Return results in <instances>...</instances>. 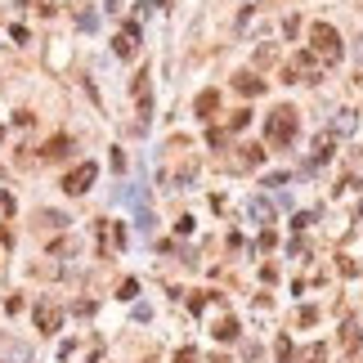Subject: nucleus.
Here are the masks:
<instances>
[{
    "instance_id": "nucleus-7",
    "label": "nucleus",
    "mask_w": 363,
    "mask_h": 363,
    "mask_svg": "<svg viewBox=\"0 0 363 363\" xmlns=\"http://www.w3.org/2000/svg\"><path fill=\"white\" fill-rule=\"evenodd\" d=\"M112 50H117V59H135V54H139V27H135V23L121 27L117 41H112Z\"/></svg>"
},
{
    "instance_id": "nucleus-4",
    "label": "nucleus",
    "mask_w": 363,
    "mask_h": 363,
    "mask_svg": "<svg viewBox=\"0 0 363 363\" xmlns=\"http://www.w3.org/2000/svg\"><path fill=\"white\" fill-rule=\"evenodd\" d=\"M94 175H99V166L94 161H81V166H72L68 175H63V193H72V197H81V193H90V184H94Z\"/></svg>"
},
{
    "instance_id": "nucleus-2",
    "label": "nucleus",
    "mask_w": 363,
    "mask_h": 363,
    "mask_svg": "<svg viewBox=\"0 0 363 363\" xmlns=\"http://www.w3.org/2000/svg\"><path fill=\"white\" fill-rule=\"evenodd\" d=\"M265 139L274 148H287L296 139V108H274V117L265 121Z\"/></svg>"
},
{
    "instance_id": "nucleus-1",
    "label": "nucleus",
    "mask_w": 363,
    "mask_h": 363,
    "mask_svg": "<svg viewBox=\"0 0 363 363\" xmlns=\"http://www.w3.org/2000/svg\"><path fill=\"white\" fill-rule=\"evenodd\" d=\"M310 54L319 63H341V32L332 23H310Z\"/></svg>"
},
{
    "instance_id": "nucleus-11",
    "label": "nucleus",
    "mask_w": 363,
    "mask_h": 363,
    "mask_svg": "<svg viewBox=\"0 0 363 363\" xmlns=\"http://www.w3.org/2000/svg\"><path fill=\"white\" fill-rule=\"evenodd\" d=\"M215 103H220V94H215V90L197 94V117H211V112H215Z\"/></svg>"
},
{
    "instance_id": "nucleus-10",
    "label": "nucleus",
    "mask_w": 363,
    "mask_h": 363,
    "mask_svg": "<svg viewBox=\"0 0 363 363\" xmlns=\"http://www.w3.org/2000/svg\"><path fill=\"white\" fill-rule=\"evenodd\" d=\"M233 85H238L242 94H265V81H260L256 72H238V76H233Z\"/></svg>"
},
{
    "instance_id": "nucleus-17",
    "label": "nucleus",
    "mask_w": 363,
    "mask_h": 363,
    "mask_svg": "<svg viewBox=\"0 0 363 363\" xmlns=\"http://www.w3.org/2000/svg\"><path fill=\"white\" fill-rule=\"evenodd\" d=\"M175 363H197V350H193V346H188V350H179Z\"/></svg>"
},
{
    "instance_id": "nucleus-18",
    "label": "nucleus",
    "mask_w": 363,
    "mask_h": 363,
    "mask_svg": "<svg viewBox=\"0 0 363 363\" xmlns=\"http://www.w3.org/2000/svg\"><path fill=\"white\" fill-rule=\"evenodd\" d=\"M0 135H5V130H0Z\"/></svg>"
},
{
    "instance_id": "nucleus-12",
    "label": "nucleus",
    "mask_w": 363,
    "mask_h": 363,
    "mask_svg": "<svg viewBox=\"0 0 363 363\" xmlns=\"http://www.w3.org/2000/svg\"><path fill=\"white\" fill-rule=\"evenodd\" d=\"M328 157H332V135H323V139H319V152L310 157V166H323Z\"/></svg>"
},
{
    "instance_id": "nucleus-6",
    "label": "nucleus",
    "mask_w": 363,
    "mask_h": 363,
    "mask_svg": "<svg viewBox=\"0 0 363 363\" xmlns=\"http://www.w3.org/2000/svg\"><path fill=\"white\" fill-rule=\"evenodd\" d=\"M135 103H139V121H148V112H152V72L148 68L135 76Z\"/></svg>"
},
{
    "instance_id": "nucleus-8",
    "label": "nucleus",
    "mask_w": 363,
    "mask_h": 363,
    "mask_svg": "<svg viewBox=\"0 0 363 363\" xmlns=\"http://www.w3.org/2000/svg\"><path fill=\"white\" fill-rule=\"evenodd\" d=\"M59 323H63V314H59V305H50V301H41L36 305V328L50 337V332H59Z\"/></svg>"
},
{
    "instance_id": "nucleus-3",
    "label": "nucleus",
    "mask_w": 363,
    "mask_h": 363,
    "mask_svg": "<svg viewBox=\"0 0 363 363\" xmlns=\"http://www.w3.org/2000/svg\"><path fill=\"white\" fill-rule=\"evenodd\" d=\"M319 68H323V63L314 59V54H310V45H305V50H296V54H292V63H287V81H292V85L319 81Z\"/></svg>"
},
{
    "instance_id": "nucleus-13",
    "label": "nucleus",
    "mask_w": 363,
    "mask_h": 363,
    "mask_svg": "<svg viewBox=\"0 0 363 363\" xmlns=\"http://www.w3.org/2000/svg\"><path fill=\"white\" fill-rule=\"evenodd\" d=\"M341 346H346V350H355V346H359V332H355V323H346V328H341Z\"/></svg>"
},
{
    "instance_id": "nucleus-16",
    "label": "nucleus",
    "mask_w": 363,
    "mask_h": 363,
    "mask_svg": "<svg viewBox=\"0 0 363 363\" xmlns=\"http://www.w3.org/2000/svg\"><path fill=\"white\" fill-rule=\"evenodd\" d=\"M135 292H139V283H135V278H126V283H121V301H130Z\"/></svg>"
},
{
    "instance_id": "nucleus-5",
    "label": "nucleus",
    "mask_w": 363,
    "mask_h": 363,
    "mask_svg": "<svg viewBox=\"0 0 363 363\" xmlns=\"http://www.w3.org/2000/svg\"><path fill=\"white\" fill-rule=\"evenodd\" d=\"M126 247V229L117 220H99V251H121Z\"/></svg>"
},
{
    "instance_id": "nucleus-9",
    "label": "nucleus",
    "mask_w": 363,
    "mask_h": 363,
    "mask_svg": "<svg viewBox=\"0 0 363 363\" xmlns=\"http://www.w3.org/2000/svg\"><path fill=\"white\" fill-rule=\"evenodd\" d=\"M68 152H72V139H68V135H54L50 144L41 148V157H45V161H63Z\"/></svg>"
},
{
    "instance_id": "nucleus-15",
    "label": "nucleus",
    "mask_w": 363,
    "mask_h": 363,
    "mask_svg": "<svg viewBox=\"0 0 363 363\" xmlns=\"http://www.w3.org/2000/svg\"><path fill=\"white\" fill-rule=\"evenodd\" d=\"M215 337H220V341H233V337H238V323H233V319H224V323L215 328Z\"/></svg>"
},
{
    "instance_id": "nucleus-14",
    "label": "nucleus",
    "mask_w": 363,
    "mask_h": 363,
    "mask_svg": "<svg viewBox=\"0 0 363 363\" xmlns=\"http://www.w3.org/2000/svg\"><path fill=\"white\" fill-rule=\"evenodd\" d=\"M247 121H251V112H247V108H238L233 117H229V130H247Z\"/></svg>"
}]
</instances>
